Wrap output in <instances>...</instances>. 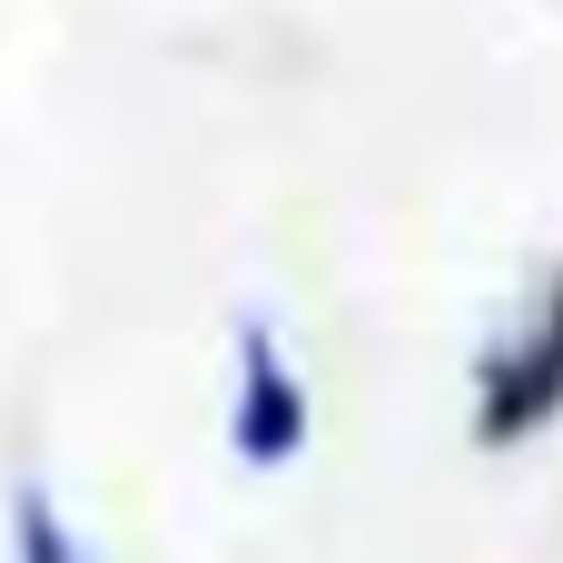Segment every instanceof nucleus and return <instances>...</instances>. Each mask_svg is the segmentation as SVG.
Here are the masks:
<instances>
[{"mask_svg": "<svg viewBox=\"0 0 563 563\" xmlns=\"http://www.w3.org/2000/svg\"><path fill=\"white\" fill-rule=\"evenodd\" d=\"M10 563H99L79 534H69V515H59V495H49L40 475L10 485Z\"/></svg>", "mask_w": 563, "mask_h": 563, "instance_id": "nucleus-3", "label": "nucleus"}, {"mask_svg": "<svg viewBox=\"0 0 563 563\" xmlns=\"http://www.w3.org/2000/svg\"><path fill=\"white\" fill-rule=\"evenodd\" d=\"M307 435H317V396H307L287 336L267 317H238V386H228V445H238V465L277 475V465L307 455Z\"/></svg>", "mask_w": 563, "mask_h": 563, "instance_id": "nucleus-2", "label": "nucleus"}, {"mask_svg": "<svg viewBox=\"0 0 563 563\" xmlns=\"http://www.w3.org/2000/svg\"><path fill=\"white\" fill-rule=\"evenodd\" d=\"M485 455H525L534 435L563 426V267H544V287L525 297V317L475 356V406H465Z\"/></svg>", "mask_w": 563, "mask_h": 563, "instance_id": "nucleus-1", "label": "nucleus"}]
</instances>
